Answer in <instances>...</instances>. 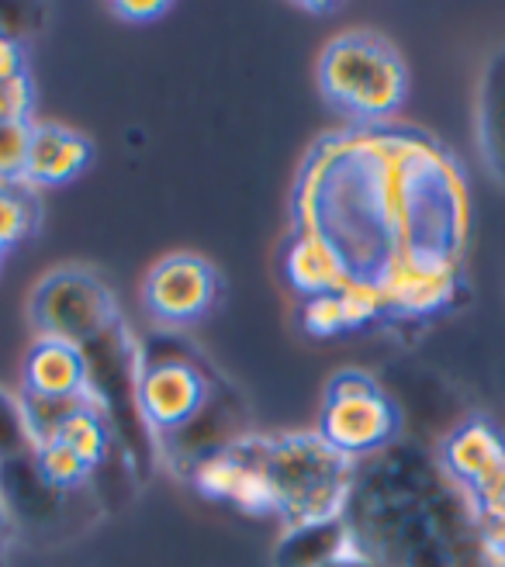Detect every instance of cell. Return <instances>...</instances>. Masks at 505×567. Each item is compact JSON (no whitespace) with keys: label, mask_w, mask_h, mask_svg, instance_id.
Wrapping results in <instances>:
<instances>
[{"label":"cell","mask_w":505,"mask_h":567,"mask_svg":"<svg viewBox=\"0 0 505 567\" xmlns=\"http://www.w3.org/2000/svg\"><path fill=\"white\" fill-rule=\"evenodd\" d=\"M329 567H378V564H371L368 557H360V554H343L340 560H336V564H329Z\"/></svg>","instance_id":"cell-26"},{"label":"cell","mask_w":505,"mask_h":567,"mask_svg":"<svg viewBox=\"0 0 505 567\" xmlns=\"http://www.w3.org/2000/svg\"><path fill=\"white\" fill-rule=\"evenodd\" d=\"M91 391V357L66 339L35 336L21 367V394L28 399H70Z\"/></svg>","instance_id":"cell-10"},{"label":"cell","mask_w":505,"mask_h":567,"mask_svg":"<svg viewBox=\"0 0 505 567\" xmlns=\"http://www.w3.org/2000/svg\"><path fill=\"white\" fill-rule=\"evenodd\" d=\"M474 132L492 177L505 187V45L488 55L474 104Z\"/></svg>","instance_id":"cell-13"},{"label":"cell","mask_w":505,"mask_h":567,"mask_svg":"<svg viewBox=\"0 0 505 567\" xmlns=\"http://www.w3.org/2000/svg\"><path fill=\"white\" fill-rule=\"evenodd\" d=\"M32 118L0 122V184L24 181L28 142H32Z\"/></svg>","instance_id":"cell-18"},{"label":"cell","mask_w":505,"mask_h":567,"mask_svg":"<svg viewBox=\"0 0 505 567\" xmlns=\"http://www.w3.org/2000/svg\"><path fill=\"white\" fill-rule=\"evenodd\" d=\"M55 443H63L66 450H73L91 471L97 464H104L107 453H111V422H107L104 405L83 409L70 422H63V430L55 433Z\"/></svg>","instance_id":"cell-16"},{"label":"cell","mask_w":505,"mask_h":567,"mask_svg":"<svg viewBox=\"0 0 505 567\" xmlns=\"http://www.w3.org/2000/svg\"><path fill=\"white\" fill-rule=\"evenodd\" d=\"M319 436L347 461L371 457L395 436V409L374 378L363 371H343L326 388Z\"/></svg>","instance_id":"cell-5"},{"label":"cell","mask_w":505,"mask_h":567,"mask_svg":"<svg viewBox=\"0 0 505 567\" xmlns=\"http://www.w3.org/2000/svg\"><path fill=\"white\" fill-rule=\"evenodd\" d=\"M4 257H8V252H4V249H0V267H4Z\"/></svg>","instance_id":"cell-27"},{"label":"cell","mask_w":505,"mask_h":567,"mask_svg":"<svg viewBox=\"0 0 505 567\" xmlns=\"http://www.w3.org/2000/svg\"><path fill=\"white\" fill-rule=\"evenodd\" d=\"M11 529H14V519L4 508V502H0V550H4V544L11 540Z\"/></svg>","instance_id":"cell-25"},{"label":"cell","mask_w":505,"mask_h":567,"mask_svg":"<svg viewBox=\"0 0 505 567\" xmlns=\"http://www.w3.org/2000/svg\"><path fill=\"white\" fill-rule=\"evenodd\" d=\"M28 453H32V436H28L24 425V409L18 399L0 391V464L28 457Z\"/></svg>","instance_id":"cell-20"},{"label":"cell","mask_w":505,"mask_h":567,"mask_svg":"<svg viewBox=\"0 0 505 567\" xmlns=\"http://www.w3.org/2000/svg\"><path fill=\"white\" fill-rule=\"evenodd\" d=\"M0 567H4V557H0Z\"/></svg>","instance_id":"cell-28"},{"label":"cell","mask_w":505,"mask_h":567,"mask_svg":"<svg viewBox=\"0 0 505 567\" xmlns=\"http://www.w3.org/2000/svg\"><path fill=\"white\" fill-rule=\"evenodd\" d=\"M443 467L467 492L474 508L505 505V443L485 419H471L451 433Z\"/></svg>","instance_id":"cell-9"},{"label":"cell","mask_w":505,"mask_h":567,"mask_svg":"<svg viewBox=\"0 0 505 567\" xmlns=\"http://www.w3.org/2000/svg\"><path fill=\"white\" fill-rule=\"evenodd\" d=\"M32 464H35V474L60 495L83 488V485H87V477H91V467L83 464L73 450H66L63 443H55V440L32 446Z\"/></svg>","instance_id":"cell-17"},{"label":"cell","mask_w":505,"mask_h":567,"mask_svg":"<svg viewBox=\"0 0 505 567\" xmlns=\"http://www.w3.org/2000/svg\"><path fill=\"white\" fill-rule=\"evenodd\" d=\"M498 567H505V560H502V564H498Z\"/></svg>","instance_id":"cell-29"},{"label":"cell","mask_w":505,"mask_h":567,"mask_svg":"<svg viewBox=\"0 0 505 567\" xmlns=\"http://www.w3.org/2000/svg\"><path fill=\"white\" fill-rule=\"evenodd\" d=\"M166 11H171L166 0H118V4H111V14L125 24H153Z\"/></svg>","instance_id":"cell-23"},{"label":"cell","mask_w":505,"mask_h":567,"mask_svg":"<svg viewBox=\"0 0 505 567\" xmlns=\"http://www.w3.org/2000/svg\"><path fill=\"white\" fill-rule=\"evenodd\" d=\"M388 316L426 319L454 301L461 288V260L451 257H405L388 264L378 277Z\"/></svg>","instance_id":"cell-8"},{"label":"cell","mask_w":505,"mask_h":567,"mask_svg":"<svg viewBox=\"0 0 505 567\" xmlns=\"http://www.w3.org/2000/svg\"><path fill=\"white\" fill-rule=\"evenodd\" d=\"M94 159L91 138L60 125V122H35L32 142H28V163H24V184L28 187H66L73 184Z\"/></svg>","instance_id":"cell-11"},{"label":"cell","mask_w":505,"mask_h":567,"mask_svg":"<svg viewBox=\"0 0 505 567\" xmlns=\"http://www.w3.org/2000/svg\"><path fill=\"white\" fill-rule=\"evenodd\" d=\"M319 87L329 107L360 122L395 118L409 97L402 52L378 32L336 35L319 55Z\"/></svg>","instance_id":"cell-3"},{"label":"cell","mask_w":505,"mask_h":567,"mask_svg":"<svg viewBox=\"0 0 505 567\" xmlns=\"http://www.w3.org/2000/svg\"><path fill=\"white\" fill-rule=\"evenodd\" d=\"M374 477H353L347 495V533L350 550L378 567H461L467 540H482L478 513L464 516L461 498H454L451 477L446 485L419 474V485L391 477L388 464L371 471Z\"/></svg>","instance_id":"cell-1"},{"label":"cell","mask_w":505,"mask_h":567,"mask_svg":"<svg viewBox=\"0 0 505 567\" xmlns=\"http://www.w3.org/2000/svg\"><path fill=\"white\" fill-rule=\"evenodd\" d=\"M212 384L198 363L181 357H143L135 374L138 415L150 430L177 436L187 433L208 409Z\"/></svg>","instance_id":"cell-6"},{"label":"cell","mask_w":505,"mask_h":567,"mask_svg":"<svg viewBox=\"0 0 505 567\" xmlns=\"http://www.w3.org/2000/svg\"><path fill=\"white\" fill-rule=\"evenodd\" d=\"M221 295V277L198 252H171L150 267L143 280V305L166 329L202 322Z\"/></svg>","instance_id":"cell-7"},{"label":"cell","mask_w":505,"mask_h":567,"mask_svg":"<svg viewBox=\"0 0 505 567\" xmlns=\"http://www.w3.org/2000/svg\"><path fill=\"white\" fill-rule=\"evenodd\" d=\"M18 80H28V55H24V45L0 32V83H18Z\"/></svg>","instance_id":"cell-24"},{"label":"cell","mask_w":505,"mask_h":567,"mask_svg":"<svg viewBox=\"0 0 505 567\" xmlns=\"http://www.w3.org/2000/svg\"><path fill=\"white\" fill-rule=\"evenodd\" d=\"M32 80H18V83H0V122H14V118H32Z\"/></svg>","instance_id":"cell-22"},{"label":"cell","mask_w":505,"mask_h":567,"mask_svg":"<svg viewBox=\"0 0 505 567\" xmlns=\"http://www.w3.org/2000/svg\"><path fill=\"white\" fill-rule=\"evenodd\" d=\"M301 329H305V332H312V336H319V339L336 336V332H347L340 295H316V298H305V301H301Z\"/></svg>","instance_id":"cell-21"},{"label":"cell","mask_w":505,"mask_h":567,"mask_svg":"<svg viewBox=\"0 0 505 567\" xmlns=\"http://www.w3.org/2000/svg\"><path fill=\"white\" fill-rule=\"evenodd\" d=\"M285 274L301 298L336 295L353 280L336 246L308 229H295V239L285 249Z\"/></svg>","instance_id":"cell-12"},{"label":"cell","mask_w":505,"mask_h":567,"mask_svg":"<svg viewBox=\"0 0 505 567\" xmlns=\"http://www.w3.org/2000/svg\"><path fill=\"white\" fill-rule=\"evenodd\" d=\"M28 319L39 336L66 339L83 350L122 329L115 295L97 274L83 267H60L45 274L28 301Z\"/></svg>","instance_id":"cell-4"},{"label":"cell","mask_w":505,"mask_h":567,"mask_svg":"<svg viewBox=\"0 0 505 567\" xmlns=\"http://www.w3.org/2000/svg\"><path fill=\"white\" fill-rule=\"evenodd\" d=\"M350 554V533L343 519L288 526L277 544V567H329Z\"/></svg>","instance_id":"cell-14"},{"label":"cell","mask_w":505,"mask_h":567,"mask_svg":"<svg viewBox=\"0 0 505 567\" xmlns=\"http://www.w3.org/2000/svg\"><path fill=\"white\" fill-rule=\"evenodd\" d=\"M336 295H340V305H343V322H347V329H363V326L378 322L381 316H388L384 298H381L374 280H357L353 277L347 288L336 291Z\"/></svg>","instance_id":"cell-19"},{"label":"cell","mask_w":505,"mask_h":567,"mask_svg":"<svg viewBox=\"0 0 505 567\" xmlns=\"http://www.w3.org/2000/svg\"><path fill=\"white\" fill-rule=\"evenodd\" d=\"M42 221V205L39 190L28 187L24 181L18 184H0V249H14L28 236H35Z\"/></svg>","instance_id":"cell-15"},{"label":"cell","mask_w":505,"mask_h":567,"mask_svg":"<svg viewBox=\"0 0 505 567\" xmlns=\"http://www.w3.org/2000/svg\"><path fill=\"white\" fill-rule=\"evenodd\" d=\"M252 446L270 481L274 513L285 516L288 526L340 519L353 485V464L343 453H336L319 433L252 440Z\"/></svg>","instance_id":"cell-2"}]
</instances>
